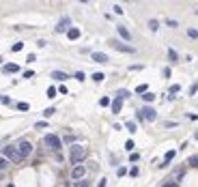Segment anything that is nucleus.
Here are the masks:
<instances>
[{"label": "nucleus", "instance_id": "1", "mask_svg": "<svg viewBox=\"0 0 198 187\" xmlns=\"http://www.w3.org/2000/svg\"><path fill=\"white\" fill-rule=\"evenodd\" d=\"M86 146H80V144H73L71 148H69V161L73 164V166H80L84 159H86Z\"/></svg>", "mask_w": 198, "mask_h": 187}, {"label": "nucleus", "instance_id": "2", "mask_svg": "<svg viewBox=\"0 0 198 187\" xmlns=\"http://www.w3.org/2000/svg\"><path fill=\"white\" fill-rule=\"evenodd\" d=\"M2 155H4V159H9L11 164H19V161H22V155H19V151H17L15 146H2Z\"/></svg>", "mask_w": 198, "mask_h": 187}, {"label": "nucleus", "instance_id": "3", "mask_svg": "<svg viewBox=\"0 0 198 187\" xmlns=\"http://www.w3.org/2000/svg\"><path fill=\"white\" fill-rule=\"evenodd\" d=\"M108 43H110V47H114V49H118V52H123V54H136V47L127 45V43H123V41H118V39H110Z\"/></svg>", "mask_w": 198, "mask_h": 187}, {"label": "nucleus", "instance_id": "4", "mask_svg": "<svg viewBox=\"0 0 198 187\" xmlns=\"http://www.w3.org/2000/svg\"><path fill=\"white\" fill-rule=\"evenodd\" d=\"M43 142H45V146L54 148V151H58V148H60V138H58V136H54V134H48V136L43 138Z\"/></svg>", "mask_w": 198, "mask_h": 187}, {"label": "nucleus", "instance_id": "5", "mask_svg": "<svg viewBox=\"0 0 198 187\" xmlns=\"http://www.w3.org/2000/svg\"><path fill=\"white\" fill-rule=\"evenodd\" d=\"M84 176H86V168H84L82 164H80V166H73V168H71V179H73V181H82Z\"/></svg>", "mask_w": 198, "mask_h": 187}, {"label": "nucleus", "instance_id": "6", "mask_svg": "<svg viewBox=\"0 0 198 187\" xmlns=\"http://www.w3.org/2000/svg\"><path fill=\"white\" fill-rule=\"evenodd\" d=\"M138 114L142 116V121H155V118H157V112H155L151 105H144V108H142Z\"/></svg>", "mask_w": 198, "mask_h": 187}, {"label": "nucleus", "instance_id": "7", "mask_svg": "<svg viewBox=\"0 0 198 187\" xmlns=\"http://www.w3.org/2000/svg\"><path fill=\"white\" fill-rule=\"evenodd\" d=\"M17 151H19V155H22V159H24V157H28V155L32 153V144H30V142H28V140H22V142H19V144H17Z\"/></svg>", "mask_w": 198, "mask_h": 187}, {"label": "nucleus", "instance_id": "8", "mask_svg": "<svg viewBox=\"0 0 198 187\" xmlns=\"http://www.w3.org/2000/svg\"><path fill=\"white\" fill-rule=\"evenodd\" d=\"M69 28H71V19H69V17H62V19L56 24V32H67Z\"/></svg>", "mask_w": 198, "mask_h": 187}, {"label": "nucleus", "instance_id": "9", "mask_svg": "<svg viewBox=\"0 0 198 187\" xmlns=\"http://www.w3.org/2000/svg\"><path fill=\"white\" fill-rule=\"evenodd\" d=\"M91 60H93V62H99V65H103V62H108L110 58H108V54H103V52H93V54H91Z\"/></svg>", "mask_w": 198, "mask_h": 187}, {"label": "nucleus", "instance_id": "10", "mask_svg": "<svg viewBox=\"0 0 198 187\" xmlns=\"http://www.w3.org/2000/svg\"><path fill=\"white\" fill-rule=\"evenodd\" d=\"M116 32H118V37H121V39H125V41H131V32H129L125 26H116Z\"/></svg>", "mask_w": 198, "mask_h": 187}, {"label": "nucleus", "instance_id": "11", "mask_svg": "<svg viewBox=\"0 0 198 187\" xmlns=\"http://www.w3.org/2000/svg\"><path fill=\"white\" fill-rule=\"evenodd\" d=\"M80 35H82V32H80V28H75V26H71V28L67 30V37H69L71 41H78V39H80Z\"/></svg>", "mask_w": 198, "mask_h": 187}, {"label": "nucleus", "instance_id": "12", "mask_svg": "<svg viewBox=\"0 0 198 187\" xmlns=\"http://www.w3.org/2000/svg\"><path fill=\"white\" fill-rule=\"evenodd\" d=\"M110 108H112V114H118V112L123 110V99H118V97H116V99L110 103Z\"/></svg>", "mask_w": 198, "mask_h": 187}, {"label": "nucleus", "instance_id": "13", "mask_svg": "<svg viewBox=\"0 0 198 187\" xmlns=\"http://www.w3.org/2000/svg\"><path fill=\"white\" fill-rule=\"evenodd\" d=\"M174 155H177V151H168V153L164 155V161L159 164V168H166V166H168V164H170V161L174 159Z\"/></svg>", "mask_w": 198, "mask_h": 187}, {"label": "nucleus", "instance_id": "14", "mask_svg": "<svg viewBox=\"0 0 198 187\" xmlns=\"http://www.w3.org/2000/svg\"><path fill=\"white\" fill-rule=\"evenodd\" d=\"M50 78H52V80H56V82H65L69 75H67L65 71H52V75H50Z\"/></svg>", "mask_w": 198, "mask_h": 187}, {"label": "nucleus", "instance_id": "15", "mask_svg": "<svg viewBox=\"0 0 198 187\" xmlns=\"http://www.w3.org/2000/svg\"><path fill=\"white\" fill-rule=\"evenodd\" d=\"M2 71H4V73H17V71H19V67H17L15 62H9V65H4V67H2Z\"/></svg>", "mask_w": 198, "mask_h": 187}, {"label": "nucleus", "instance_id": "16", "mask_svg": "<svg viewBox=\"0 0 198 187\" xmlns=\"http://www.w3.org/2000/svg\"><path fill=\"white\" fill-rule=\"evenodd\" d=\"M125 127H127V131H129V134H136V131H138V129H136V123H134V121H127V123H125Z\"/></svg>", "mask_w": 198, "mask_h": 187}, {"label": "nucleus", "instance_id": "17", "mask_svg": "<svg viewBox=\"0 0 198 187\" xmlns=\"http://www.w3.org/2000/svg\"><path fill=\"white\" fill-rule=\"evenodd\" d=\"M168 58H170L172 62H177V60H179V54H177L174 49H168Z\"/></svg>", "mask_w": 198, "mask_h": 187}, {"label": "nucleus", "instance_id": "18", "mask_svg": "<svg viewBox=\"0 0 198 187\" xmlns=\"http://www.w3.org/2000/svg\"><path fill=\"white\" fill-rule=\"evenodd\" d=\"M73 187H91V181H86V179H82V181H75V185Z\"/></svg>", "mask_w": 198, "mask_h": 187}, {"label": "nucleus", "instance_id": "19", "mask_svg": "<svg viewBox=\"0 0 198 187\" xmlns=\"http://www.w3.org/2000/svg\"><path fill=\"white\" fill-rule=\"evenodd\" d=\"M187 37L190 39H198V30L196 28H187Z\"/></svg>", "mask_w": 198, "mask_h": 187}, {"label": "nucleus", "instance_id": "20", "mask_svg": "<svg viewBox=\"0 0 198 187\" xmlns=\"http://www.w3.org/2000/svg\"><path fill=\"white\" fill-rule=\"evenodd\" d=\"M136 93H140V95L148 93V86H147V84H140V86H136Z\"/></svg>", "mask_w": 198, "mask_h": 187}, {"label": "nucleus", "instance_id": "21", "mask_svg": "<svg viewBox=\"0 0 198 187\" xmlns=\"http://www.w3.org/2000/svg\"><path fill=\"white\" fill-rule=\"evenodd\" d=\"M116 97H118V99H127V97H129V91H125V88H121V91L116 93Z\"/></svg>", "mask_w": 198, "mask_h": 187}, {"label": "nucleus", "instance_id": "22", "mask_svg": "<svg viewBox=\"0 0 198 187\" xmlns=\"http://www.w3.org/2000/svg\"><path fill=\"white\" fill-rule=\"evenodd\" d=\"M187 164H190V166H192V168H198V155H192V157H190V161H187Z\"/></svg>", "mask_w": 198, "mask_h": 187}, {"label": "nucleus", "instance_id": "23", "mask_svg": "<svg viewBox=\"0 0 198 187\" xmlns=\"http://www.w3.org/2000/svg\"><path fill=\"white\" fill-rule=\"evenodd\" d=\"M148 28H151V30H157V28H159V22H157V19H148Z\"/></svg>", "mask_w": 198, "mask_h": 187}, {"label": "nucleus", "instance_id": "24", "mask_svg": "<svg viewBox=\"0 0 198 187\" xmlns=\"http://www.w3.org/2000/svg\"><path fill=\"white\" fill-rule=\"evenodd\" d=\"M54 112H56V108H45V110H43V116H45V118H50Z\"/></svg>", "mask_w": 198, "mask_h": 187}, {"label": "nucleus", "instance_id": "25", "mask_svg": "<svg viewBox=\"0 0 198 187\" xmlns=\"http://www.w3.org/2000/svg\"><path fill=\"white\" fill-rule=\"evenodd\" d=\"M99 105H101V108L110 105V97H101V99H99Z\"/></svg>", "mask_w": 198, "mask_h": 187}, {"label": "nucleus", "instance_id": "26", "mask_svg": "<svg viewBox=\"0 0 198 187\" xmlns=\"http://www.w3.org/2000/svg\"><path fill=\"white\" fill-rule=\"evenodd\" d=\"M28 108H30V105H28L26 101H19V103H17V110H22V112H26Z\"/></svg>", "mask_w": 198, "mask_h": 187}, {"label": "nucleus", "instance_id": "27", "mask_svg": "<svg viewBox=\"0 0 198 187\" xmlns=\"http://www.w3.org/2000/svg\"><path fill=\"white\" fill-rule=\"evenodd\" d=\"M73 78H75V80H78V82H84V80H86V75H84V73H82V71H78V73H75V75H73Z\"/></svg>", "mask_w": 198, "mask_h": 187}, {"label": "nucleus", "instance_id": "28", "mask_svg": "<svg viewBox=\"0 0 198 187\" xmlns=\"http://www.w3.org/2000/svg\"><path fill=\"white\" fill-rule=\"evenodd\" d=\"M56 93H58V91H56L54 86H50V88H48V97H50V99H54V97H56Z\"/></svg>", "mask_w": 198, "mask_h": 187}, {"label": "nucleus", "instance_id": "29", "mask_svg": "<svg viewBox=\"0 0 198 187\" xmlns=\"http://www.w3.org/2000/svg\"><path fill=\"white\" fill-rule=\"evenodd\" d=\"M142 99H144V101H153V99H155V93H144Z\"/></svg>", "mask_w": 198, "mask_h": 187}, {"label": "nucleus", "instance_id": "30", "mask_svg": "<svg viewBox=\"0 0 198 187\" xmlns=\"http://www.w3.org/2000/svg\"><path fill=\"white\" fill-rule=\"evenodd\" d=\"M103 78H105L103 73H93V80H95V82H103Z\"/></svg>", "mask_w": 198, "mask_h": 187}, {"label": "nucleus", "instance_id": "31", "mask_svg": "<svg viewBox=\"0 0 198 187\" xmlns=\"http://www.w3.org/2000/svg\"><path fill=\"white\" fill-rule=\"evenodd\" d=\"M11 49H13V52H19V49H24V43H13Z\"/></svg>", "mask_w": 198, "mask_h": 187}, {"label": "nucleus", "instance_id": "32", "mask_svg": "<svg viewBox=\"0 0 198 187\" xmlns=\"http://www.w3.org/2000/svg\"><path fill=\"white\" fill-rule=\"evenodd\" d=\"M112 9H114V13H116V15H123V6H121V4H114Z\"/></svg>", "mask_w": 198, "mask_h": 187}, {"label": "nucleus", "instance_id": "33", "mask_svg": "<svg viewBox=\"0 0 198 187\" xmlns=\"http://www.w3.org/2000/svg\"><path fill=\"white\" fill-rule=\"evenodd\" d=\"M166 24H168L170 28H177V26H179V22H177V19H166Z\"/></svg>", "mask_w": 198, "mask_h": 187}, {"label": "nucleus", "instance_id": "34", "mask_svg": "<svg viewBox=\"0 0 198 187\" xmlns=\"http://www.w3.org/2000/svg\"><path fill=\"white\" fill-rule=\"evenodd\" d=\"M9 166V159H4V157H0V170H4Z\"/></svg>", "mask_w": 198, "mask_h": 187}, {"label": "nucleus", "instance_id": "35", "mask_svg": "<svg viewBox=\"0 0 198 187\" xmlns=\"http://www.w3.org/2000/svg\"><path fill=\"white\" fill-rule=\"evenodd\" d=\"M179 91H181V86H179V84H172V86H170V95L179 93Z\"/></svg>", "mask_w": 198, "mask_h": 187}, {"label": "nucleus", "instance_id": "36", "mask_svg": "<svg viewBox=\"0 0 198 187\" xmlns=\"http://www.w3.org/2000/svg\"><path fill=\"white\" fill-rule=\"evenodd\" d=\"M134 146H136L134 140H127V142H125V148H127V151H134Z\"/></svg>", "mask_w": 198, "mask_h": 187}, {"label": "nucleus", "instance_id": "37", "mask_svg": "<svg viewBox=\"0 0 198 187\" xmlns=\"http://www.w3.org/2000/svg\"><path fill=\"white\" fill-rule=\"evenodd\" d=\"M24 78H26V80H30V78H35V71H24Z\"/></svg>", "mask_w": 198, "mask_h": 187}, {"label": "nucleus", "instance_id": "38", "mask_svg": "<svg viewBox=\"0 0 198 187\" xmlns=\"http://www.w3.org/2000/svg\"><path fill=\"white\" fill-rule=\"evenodd\" d=\"M35 127H37V129H43V127H48V123H45V121H39Z\"/></svg>", "mask_w": 198, "mask_h": 187}, {"label": "nucleus", "instance_id": "39", "mask_svg": "<svg viewBox=\"0 0 198 187\" xmlns=\"http://www.w3.org/2000/svg\"><path fill=\"white\" fill-rule=\"evenodd\" d=\"M196 91H198V84H192L190 86V95H196Z\"/></svg>", "mask_w": 198, "mask_h": 187}, {"label": "nucleus", "instance_id": "40", "mask_svg": "<svg viewBox=\"0 0 198 187\" xmlns=\"http://www.w3.org/2000/svg\"><path fill=\"white\" fill-rule=\"evenodd\" d=\"M35 60H37L35 54H28V56H26V62H35Z\"/></svg>", "mask_w": 198, "mask_h": 187}, {"label": "nucleus", "instance_id": "41", "mask_svg": "<svg viewBox=\"0 0 198 187\" xmlns=\"http://www.w3.org/2000/svg\"><path fill=\"white\" fill-rule=\"evenodd\" d=\"M129 159H131V161H138V159H140V155H138V153H131V155H129Z\"/></svg>", "mask_w": 198, "mask_h": 187}, {"label": "nucleus", "instance_id": "42", "mask_svg": "<svg viewBox=\"0 0 198 187\" xmlns=\"http://www.w3.org/2000/svg\"><path fill=\"white\" fill-rule=\"evenodd\" d=\"M116 174H118V176H125V174H127V170H125V168H118V170H116Z\"/></svg>", "mask_w": 198, "mask_h": 187}, {"label": "nucleus", "instance_id": "43", "mask_svg": "<svg viewBox=\"0 0 198 187\" xmlns=\"http://www.w3.org/2000/svg\"><path fill=\"white\" fill-rule=\"evenodd\" d=\"M105 185H108V181H105V179H101V181H99V185H97V187H105Z\"/></svg>", "mask_w": 198, "mask_h": 187}, {"label": "nucleus", "instance_id": "44", "mask_svg": "<svg viewBox=\"0 0 198 187\" xmlns=\"http://www.w3.org/2000/svg\"><path fill=\"white\" fill-rule=\"evenodd\" d=\"M164 187H177V183H166Z\"/></svg>", "mask_w": 198, "mask_h": 187}, {"label": "nucleus", "instance_id": "45", "mask_svg": "<svg viewBox=\"0 0 198 187\" xmlns=\"http://www.w3.org/2000/svg\"><path fill=\"white\" fill-rule=\"evenodd\" d=\"M194 13H196V15H198V6H196V9H194Z\"/></svg>", "mask_w": 198, "mask_h": 187}, {"label": "nucleus", "instance_id": "46", "mask_svg": "<svg viewBox=\"0 0 198 187\" xmlns=\"http://www.w3.org/2000/svg\"><path fill=\"white\" fill-rule=\"evenodd\" d=\"M6 187H13V185H6Z\"/></svg>", "mask_w": 198, "mask_h": 187}]
</instances>
